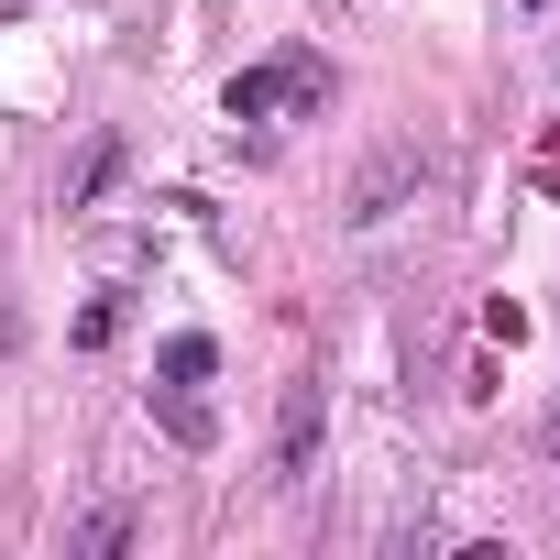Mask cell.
<instances>
[{
    "instance_id": "6da1fadb",
    "label": "cell",
    "mask_w": 560,
    "mask_h": 560,
    "mask_svg": "<svg viewBox=\"0 0 560 560\" xmlns=\"http://www.w3.org/2000/svg\"><path fill=\"white\" fill-rule=\"evenodd\" d=\"M220 110L231 121H308V110H330V67L298 45V56H275V67H242L231 89H220Z\"/></svg>"
},
{
    "instance_id": "7a4b0ae2",
    "label": "cell",
    "mask_w": 560,
    "mask_h": 560,
    "mask_svg": "<svg viewBox=\"0 0 560 560\" xmlns=\"http://www.w3.org/2000/svg\"><path fill=\"white\" fill-rule=\"evenodd\" d=\"M319 440H330V385H319V374H287V385H275V451H264V483L298 494V483L319 472Z\"/></svg>"
},
{
    "instance_id": "3957f363",
    "label": "cell",
    "mask_w": 560,
    "mask_h": 560,
    "mask_svg": "<svg viewBox=\"0 0 560 560\" xmlns=\"http://www.w3.org/2000/svg\"><path fill=\"white\" fill-rule=\"evenodd\" d=\"M429 187H440V165H429L418 143H385V154L352 176V198H341V231H385V220H407Z\"/></svg>"
},
{
    "instance_id": "277c9868",
    "label": "cell",
    "mask_w": 560,
    "mask_h": 560,
    "mask_svg": "<svg viewBox=\"0 0 560 560\" xmlns=\"http://www.w3.org/2000/svg\"><path fill=\"white\" fill-rule=\"evenodd\" d=\"M121 176V132H89L78 165H67V209H100V187Z\"/></svg>"
},
{
    "instance_id": "5b68a950",
    "label": "cell",
    "mask_w": 560,
    "mask_h": 560,
    "mask_svg": "<svg viewBox=\"0 0 560 560\" xmlns=\"http://www.w3.org/2000/svg\"><path fill=\"white\" fill-rule=\"evenodd\" d=\"M209 374H220V341H209V330H176V341L154 352V385H209Z\"/></svg>"
},
{
    "instance_id": "8992f818",
    "label": "cell",
    "mask_w": 560,
    "mask_h": 560,
    "mask_svg": "<svg viewBox=\"0 0 560 560\" xmlns=\"http://www.w3.org/2000/svg\"><path fill=\"white\" fill-rule=\"evenodd\" d=\"M110 549H132V505H89L67 527V560H110Z\"/></svg>"
},
{
    "instance_id": "52a82bcc",
    "label": "cell",
    "mask_w": 560,
    "mask_h": 560,
    "mask_svg": "<svg viewBox=\"0 0 560 560\" xmlns=\"http://www.w3.org/2000/svg\"><path fill=\"white\" fill-rule=\"evenodd\" d=\"M154 418H165L187 451H209V407H198V385H154Z\"/></svg>"
},
{
    "instance_id": "ba28073f",
    "label": "cell",
    "mask_w": 560,
    "mask_h": 560,
    "mask_svg": "<svg viewBox=\"0 0 560 560\" xmlns=\"http://www.w3.org/2000/svg\"><path fill=\"white\" fill-rule=\"evenodd\" d=\"M110 330H121V298H89V308H78V352H100Z\"/></svg>"
},
{
    "instance_id": "9c48e42d",
    "label": "cell",
    "mask_w": 560,
    "mask_h": 560,
    "mask_svg": "<svg viewBox=\"0 0 560 560\" xmlns=\"http://www.w3.org/2000/svg\"><path fill=\"white\" fill-rule=\"evenodd\" d=\"M538 12H549V0H538Z\"/></svg>"
}]
</instances>
